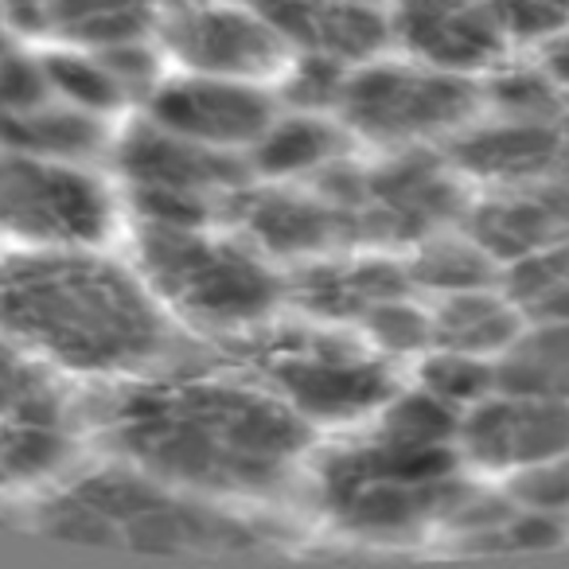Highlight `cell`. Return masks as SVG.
<instances>
[{
    "instance_id": "obj_1",
    "label": "cell",
    "mask_w": 569,
    "mask_h": 569,
    "mask_svg": "<svg viewBox=\"0 0 569 569\" xmlns=\"http://www.w3.org/2000/svg\"><path fill=\"white\" fill-rule=\"evenodd\" d=\"M90 421L110 457L238 507L281 496L312 449L309 421L238 359L110 382Z\"/></svg>"
},
{
    "instance_id": "obj_2",
    "label": "cell",
    "mask_w": 569,
    "mask_h": 569,
    "mask_svg": "<svg viewBox=\"0 0 569 569\" xmlns=\"http://www.w3.org/2000/svg\"><path fill=\"white\" fill-rule=\"evenodd\" d=\"M0 336L63 379L110 387L164 363L172 317L102 246H17L0 258Z\"/></svg>"
},
{
    "instance_id": "obj_3",
    "label": "cell",
    "mask_w": 569,
    "mask_h": 569,
    "mask_svg": "<svg viewBox=\"0 0 569 569\" xmlns=\"http://www.w3.org/2000/svg\"><path fill=\"white\" fill-rule=\"evenodd\" d=\"M36 527L67 546L141 558H238L269 538L238 503L199 496L118 457L56 483Z\"/></svg>"
},
{
    "instance_id": "obj_4",
    "label": "cell",
    "mask_w": 569,
    "mask_h": 569,
    "mask_svg": "<svg viewBox=\"0 0 569 569\" xmlns=\"http://www.w3.org/2000/svg\"><path fill=\"white\" fill-rule=\"evenodd\" d=\"M137 269L168 317L214 336L273 325L289 284L253 242L214 227V219H141Z\"/></svg>"
},
{
    "instance_id": "obj_5",
    "label": "cell",
    "mask_w": 569,
    "mask_h": 569,
    "mask_svg": "<svg viewBox=\"0 0 569 569\" xmlns=\"http://www.w3.org/2000/svg\"><path fill=\"white\" fill-rule=\"evenodd\" d=\"M457 445L426 449L382 433L336 449L317 468L320 507L336 527L359 538H413L433 522H449L465 503Z\"/></svg>"
},
{
    "instance_id": "obj_6",
    "label": "cell",
    "mask_w": 569,
    "mask_h": 569,
    "mask_svg": "<svg viewBox=\"0 0 569 569\" xmlns=\"http://www.w3.org/2000/svg\"><path fill=\"white\" fill-rule=\"evenodd\" d=\"M238 343L250 348V356L238 351L230 359L258 371L309 426L379 413L398 390L382 351L371 343L340 340L336 332H273L266 325L238 336Z\"/></svg>"
},
{
    "instance_id": "obj_7",
    "label": "cell",
    "mask_w": 569,
    "mask_h": 569,
    "mask_svg": "<svg viewBox=\"0 0 569 569\" xmlns=\"http://www.w3.org/2000/svg\"><path fill=\"white\" fill-rule=\"evenodd\" d=\"M480 106V79L437 71L410 56L402 63L379 56L348 74L336 113L348 133L406 152L426 149L433 141H452L460 129L472 126Z\"/></svg>"
},
{
    "instance_id": "obj_8",
    "label": "cell",
    "mask_w": 569,
    "mask_h": 569,
    "mask_svg": "<svg viewBox=\"0 0 569 569\" xmlns=\"http://www.w3.org/2000/svg\"><path fill=\"white\" fill-rule=\"evenodd\" d=\"M118 203L87 160L0 144V238L20 250L102 246Z\"/></svg>"
},
{
    "instance_id": "obj_9",
    "label": "cell",
    "mask_w": 569,
    "mask_h": 569,
    "mask_svg": "<svg viewBox=\"0 0 569 569\" xmlns=\"http://www.w3.org/2000/svg\"><path fill=\"white\" fill-rule=\"evenodd\" d=\"M82 433L59 375L0 336V496L56 480Z\"/></svg>"
},
{
    "instance_id": "obj_10",
    "label": "cell",
    "mask_w": 569,
    "mask_h": 569,
    "mask_svg": "<svg viewBox=\"0 0 569 569\" xmlns=\"http://www.w3.org/2000/svg\"><path fill=\"white\" fill-rule=\"evenodd\" d=\"M118 168L141 219H214L222 199H238L246 180V157L214 152L157 121L121 137Z\"/></svg>"
},
{
    "instance_id": "obj_11",
    "label": "cell",
    "mask_w": 569,
    "mask_h": 569,
    "mask_svg": "<svg viewBox=\"0 0 569 569\" xmlns=\"http://www.w3.org/2000/svg\"><path fill=\"white\" fill-rule=\"evenodd\" d=\"M152 40L180 71L266 82L293 59L269 9L238 0H160Z\"/></svg>"
},
{
    "instance_id": "obj_12",
    "label": "cell",
    "mask_w": 569,
    "mask_h": 569,
    "mask_svg": "<svg viewBox=\"0 0 569 569\" xmlns=\"http://www.w3.org/2000/svg\"><path fill=\"white\" fill-rule=\"evenodd\" d=\"M266 82L180 71L149 90V121L230 157H250L277 121Z\"/></svg>"
},
{
    "instance_id": "obj_13",
    "label": "cell",
    "mask_w": 569,
    "mask_h": 569,
    "mask_svg": "<svg viewBox=\"0 0 569 569\" xmlns=\"http://www.w3.org/2000/svg\"><path fill=\"white\" fill-rule=\"evenodd\" d=\"M457 449L483 472H519L546 457L569 452V398L503 390L468 406Z\"/></svg>"
},
{
    "instance_id": "obj_14",
    "label": "cell",
    "mask_w": 569,
    "mask_h": 569,
    "mask_svg": "<svg viewBox=\"0 0 569 569\" xmlns=\"http://www.w3.org/2000/svg\"><path fill=\"white\" fill-rule=\"evenodd\" d=\"M390 32L410 59L468 79L496 71L511 51L488 0H395Z\"/></svg>"
},
{
    "instance_id": "obj_15",
    "label": "cell",
    "mask_w": 569,
    "mask_h": 569,
    "mask_svg": "<svg viewBox=\"0 0 569 569\" xmlns=\"http://www.w3.org/2000/svg\"><path fill=\"white\" fill-rule=\"evenodd\" d=\"M269 17L293 56L325 59L348 71L379 59L395 43L390 9L359 0H277Z\"/></svg>"
},
{
    "instance_id": "obj_16",
    "label": "cell",
    "mask_w": 569,
    "mask_h": 569,
    "mask_svg": "<svg viewBox=\"0 0 569 569\" xmlns=\"http://www.w3.org/2000/svg\"><path fill=\"white\" fill-rule=\"evenodd\" d=\"M449 160L468 176L488 183H538L561 172L566 141L558 121H515L496 118L491 126H468L449 141Z\"/></svg>"
},
{
    "instance_id": "obj_17",
    "label": "cell",
    "mask_w": 569,
    "mask_h": 569,
    "mask_svg": "<svg viewBox=\"0 0 569 569\" xmlns=\"http://www.w3.org/2000/svg\"><path fill=\"white\" fill-rule=\"evenodd\" d=\"M4 12L28 32L87 51L149 40L157 28V0H9Z\"/></svg>"
},
{
    "instance_id": "obj_18",
    "label": "cell",
    "mask_w": 569,
    "mask_h": 569,
    "mask_svg": "<svg viewBox=\"0 0 569 569\" xmlns=\"http://www.w3.org/2000/svg\"><path fill=\"white\" fill-rule=\"evenodd\" d=\"M527 328V312L496 284L445 293L433 309V348H457L499 359Z\"/></svg>"
},
{
    "instance_id": "obj_19",
    "label": "cell",
    "mask_w": 569,
    "mask_h": 569,
    "mask_svg": "<svg viewBox=\"0 0 569 569\" xmlns=\"http://www.w3.org/2000/svg\"><path fill=\"white\" fill-rule=\"evenodd\" d=\"M0 144L43 157L90 160L106 144V121L102 113L67 102L59 90H51L40 102L0 113Z\"/></svg>"
},
{
    "instance_id": "obj_20",
    "label": "cell",
    "mask_w": 569,
    "mask_h": 569,
    "mask_svg": "<svg viewBox=\"0 0 569 569\" xmlns=\"http://www.w3.org/2000/svg\"><path fill=\"white\" fill-rule=\"evenodd\" d=\"M343 133H348L343 121L336 126V121L320 118V113H312V110H297L293 118H281V113H277L269 133L253 144L250 160L269 180H293V176L340 164Z\"/></svg>"
},
{
    "instance_id": "obj_21",
    "label": "cell",
    "mask_w": 569,
    "mask_h": 569,
    "mask_svg": "<svg viewBox=\"0 0 569 569\" xmlns=\"http://www.w3.org/2000/svg\"><path fill=\"white\" fill-rule=\"evenodd\" d=\"M499 387L569 398V320H527L519 340L499 356Z\"/></svg>"
},
{
    "instance_id": "obj_22",
    "label": "cell",
    "mask_w": 569,
    "mask_h": 569,
    "mask_svg": "<svg viewBox=\"0 0 569 569\" xmlns=\"http://www.w3.org/2000/svg\"><path fill=\"white\" fill-rule=\"evenodd\" d=\"M503 281L527 320H569V238L511 261Z\"/></svg>"
},
{
    "instance_id": "obj_23",
    "label": "cell",
    "mask_w": 569,
    "mask_h": 569,
    "mask_svg": "<svg viewBox=\"0 0 569 569\" xmlns=\"http://www.w3.org/2000/svg\"><path fill=\"white\" fill-rule=\"evenodd\" d=\"M460 418L465 413L457 406H449L445 398H437L433 390H426L418 382V390H395L382 402L379 426L375 433L390 437L402 445H426V449H441V445H457L460 437Z\"/></svg>"
},
{
    "instance_id": "obj_24",
    "label": "cell",
    "mask_w": 569,
    "mask_h": 569,
    "mask_svg": "<svg viewBox=\"0 0 569 569\" xmlns=\"http://www.w3.org/2000/svg\"><path fill=\"white\" fill-rule=\"evenodd\" d=\"M413 284H429L437 293H460V289H480L496 284L499 258L480 238H437L421 250V258L410 266Z\"/></svg>"
},
{
    "instance_id": "obj_25",
    "label": "cell",
    "mask_w": 569,
    "mask_h": 569,
    "mask_svg": "<svg viewBox=\"0 0 569 569\" xmlns=\"http://www.w3.org/2000/svg\"><path fill=\"white\" fill-rule=\"evenodd\" d=\"M483 102H491L496 118H515V121H558L566 110V94L558 82L546 74L542 63L530 67H503L488 71L480 79Z\"/></svg>"
},
{
    "instance_id": "obj_26",
    "label": "cell",
    "mask_w": 569,
    "mask_h": 569,
    "mask_svg": "<svg viewBox=\"0 0 569 569\" xmlns=\"http://www.w3.org/2000/svg\"><path fill=\"white\" fill-rule=\"evenodd\" d=\"M421 387L465 413L468 406L483 402L499 390V359L457 348H429L421 359Z\"/></svg>"
},
{
    "instance_id": "obj_27",
    "label": "cell",
    "mask_w": 569,
    "mask_h": 569,
    "mask_svg": "<svg viewBox=\"0 0 569 569\" xmlns=\"http://www.w3.org/2000/svg\"><path fill=\"white\" fill-rule=\"evenodd\" d=\"M488 9L511 48H542L569 28V9L561 0H488Z\"/></svg>"
},
{
    "instance_id": "obj_28",
    "label": "cell",
    "mask_w": 569,
    "mask_h": 569,
    "mask_svg": "<svg viewBox=\"0 0 569 569\" xmlns=\"http://www.w3.org/2000/svg\"><path fill=\"white\" fill-rule=\"evenodd\" d=\"M507 499L527 511L569 515V452L546 457L519 472H507Z\"/></svg>"
},
{
    "instance_id": "obj_29",
    "label": "cell",
    "mask_w": 569,
    "mask_h": 569,
    "mask_svg": "<svg viewBox=\"0 0 569 569\" xmlns=\"http://www.w3.org/2000/svg\"><path fill=\"white\" fill-rule=\"evenodd\" d=\"M538 63H542L546 74H550V79L558 82L561 94H569V28H566V32L553 36V40H546L542 48H538Z\"/></svg>"
},
{
    "instance_id": "obj_30",
    "label": "cell",
    "mask_w": 569,
    "mask_h": 569,
    "mask_svg": "<svg viewBox=\"0 0 569 569\" xmlns=\"http://www.w3.org/2000/svg\"><path fill=\"white\" fill-rule=\"evenodd\" d=\"M238 4H253V9H273L277 0H238Z\"/></svg>"
},
{
    "instance_id": "obj_31",
    "label": "cell",
    "mask_w": 569,
    "mask_h": 569,
    "mask_svg": "<svg viewBox=\"0 0 569 569\" xmlns=\"http://www.w3.org/2000/svg\"><path fill=\"white\" fill-rule=\"evenodd\" d=\"M359 4H379V9H390L395 0H359Z\"/></svg>"
},
{
    "instance_id": "obj_32",
    "label": "cell",
    "mask_w": 569,
    "mask_h": 569,
    "mask_svg": "<svg viewBox=\"0 0 569 569\" xmlns=\"http://www.w3.org/2000/svg\"><path fill=\"white\" fill-rule=\"evenodd\" d=\"M561 4H566V9H569V0H561Z\"/></svg>"
}]
</instances>
